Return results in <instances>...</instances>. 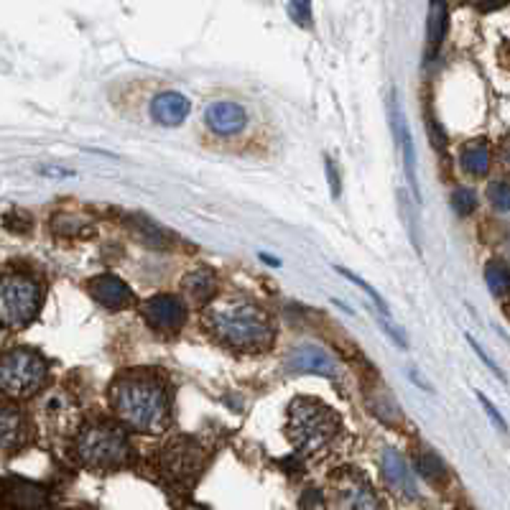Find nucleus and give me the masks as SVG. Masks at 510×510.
<instances>
[{"label":"nucleus","instance_id":"1","mask_svg":"<svg viewBox=\"0 0 510 510\" xmlns=\"http://www.w3.org/2000/svg\"><path fill=\"white\" fill-rule=\"evenodd\" d=\"M201 322L217 342L240 352H258L273 342V324L269 314L248 299L217 301L204 309Z\"/></svg>","mask_w":510,"mask_h":510},{"label":"nucleus","instance_id":"2","mask_svg":"<svg viewBox=\"0 0 510 510\" xmlns=\"http://www.w3.org/2000/svg\"><path fill=\"white\" fill-rule=\"evenodd\" d=\"M110 403L123 424L141 434H159L169 424V393L159 378L128 373L115 380Z\"/></svg>","mask_w":510,"mask_h":510},{"label":"nucleus","instance_id":"3","mask_svg":"<svg viewBox=\"0 0 510 510\" xmlns=\"http://www.w3.org/2000/svg\"><path fill=\"white\" fill-rule=\"evenodd\" d=\"M339 431V417L317 398H296L289 406L286 436L301 455H317L335 442Z\"/></svg>","mask_w":510,"mask_h":510},{"label":"nucleus","instance_id":"4","mask_svg":"<svg viewBox=\"0 0 510 510\" xmlns=\"http://www.w3.org/2000/svg\"><path fill=\"white\" fill-rule=\"evenodd\" d=\"M39 283L21 270L0 273V327H26L39 314Z\"/></svg>","mask_w":510,"mask_h":510},{"label":"nucleus","instance_id":"5","mask_svg":"<svg viewBox=\"0 0 510 510\" xmlns=\"http://www.w3.org/2000/svg\"><path fill=\"white\" fill-rule=\"evenodd\" d=\"M77 456L84 467L113 470L128 462V442L123 431L108 424H87L77 436Z\"/></svg>","mask_w":510,"mask_h":510},{"label":"nucleus","instance_id":"6","mask_svg":"<svg viewBox=\"0 0 510 510\" xmlns=\"http://www.w3.org/2000/svg\"><path fill=\"white\" fill-rule=\"evenodd\" d=\"M46 360L34 349H11L0 355V393L11 398H28L46 380Z\"/></svg>","mask_w":510,"mask_h":510},{"label":"nucleus","instance_id":"7","mask_svg":"<svg viewBox=\"0 0 510 510\" xmlns=\"http://www.w3.org/2000/svg\"><path fill=\"white\" fill-rule=\"evenodd\" d=\"M283 368L289 373H311V376L324 378L337 376L335 358L324 348L311 345V342H304V345H296L294 349H289V355L283 360Z\"/></svg>","mask_w":510,"mask_h":510},{"label":"nucleus","instance_id":"8","mask_svg":"<svg viewBox=\"0 0 510 510\" xmlns=\"http://www.w3.org/2000/svg\"><path fill=\"white\" fill-rule=\"evenodd\" d=\"M141 314H143V319H146L153 329H162V332H174V329H179V327L184 324V319H187L184 304H181L176 296L169 294L148 299L146 304L141 307Z\"/></svg>","mask_w":510,"mask_h":510},{"label":"nucleus","instance_id":"9","mask_svg":"<svg viewBox=\"0 0 510 510\" xmlns=\"http://www.w3.org/2000/svg\"><path fill=\"white\" fill-rule=\"evenodd\" d=\"M388 113H390V121H393V133L398 138V146H401L403 151V172H406V179H408V184H411L414 197L421 200V191H418V176H417V148H414V138H411V128H408V123H406V115L398 110L396 93H390Z\"/></svg>","mask_w":510,"mask_h":510},{"label":"nucleus","instance_id":"10","mask_svg":"<svg viewBox=\"0 0 510 510\" xmlns=\"http://www.w3.org/2000/svg\"><path fill=\"white\" fill-rule=\"evenodd\" d=\"M90 294L97 304H103L105 309H128L135 304V296L131 286L113 276V273H103L90 281Z\"/></svg>","mask_w":510,"mask_h":510},{"label":"nucleus","instance_id":"11","mask_svg":"<svg viewBox=\"0 0 510 510\" xmlns=\"http://www.w3.org/2000/svg\"><path fill=\"white\" fill-rule=\"evenodd\" d=\"M189 110H191V103L181 93H174V90H166V93H159L153 100H151V118L163 125V128H176L181 123L187 121Z\"/></svg>","mask_w":510,"mask_h":510},{"label":"nucleus","instance_id":"12","mask_svg":"<svg viewBox=\"0 0 510 510\" xmlns=\"http://www.w3.org/2000/svg\"><path fill=\"white\" fill-rule=\"evenodd\" d=\"M204 123L215 135H238L245 128V110L238 103H212L204 113Z\"/></svg>","mask_w":510,"mask_h":510},{"label":"nucleus","instance_id":"13","mask_svg":"<svg viewBox=\"0 0 510 510\" xmlns=\"http://www.w3.org/2000/svg\"><path fill=\"white\" fill-rule=\"evenodd\" d=\"M380 472H383V480L388 487L398 490L401 495L417 497V483L411 477V472L406 467L403 456L396 449H386L380 456Z\"/></svg>","mask_w":510,"mask_h":510},{"label":"nucleus","instance_id":"14","mask_svg":"<svg viewBox=\"0 0 510 510\" xmlns=\"http://www.w3.org/2000/svg\"><path fill=\"white\" fill-rule=\"evenodd\" d=\"M339 500H342V508L345 510H383V503L378 493L365 483L363 477H352L342 483L339 490Z\"/></svg>","mask_w":510,"mask_h":510},{"label":"nucleus","instance_id":"15","mask_svg":"<svg viewBox=\"0 0 510 510\" xmlns=\"http://www.w3.org/2000/svg\"><path fill=\"white\" fill-rule=\"evenodd\" d=\"M163 467L172 470L174 475H179V477L197 472V467H200V459H197V444L187 442V439L169 444V449H166V455H163Z\"/></svg>","mask_w":510,"mask_h":510},{"label":"nucleus","instance_id":"16","mask_svg":"<svg viewBox=\"0 0 510 510\" xmlns=\"http://www.w3.org/2000/svg\"><path fill=\"white\" fill-rule=\"evenodd\" d=\"M44 490L36 485L28 483H14L11 487L3 490V505L5 510H36L44 505Z\"/></svg>","mask_w":510,"mask_h":510},{"label":"nucleus","instance_id":"17","mask_svg":"<svg viewBox=\"0 0 510 510\" xmlns=\"http://www.w3.org/2000/svg\"><path fill=\"white\" fill-rule=\"evenodd\" d=\"M26 439V418L11 406H0V449H14Z\"/></svg>","mask_w":510,"mask_h":510},{"label":"nucleus","instance_id":"18","mask_svg":"<svg viewBox=\"0 0 510 510\" xmlns=\"http://www.w3.org/2000/svg\"><path fill=\"white\" fill-rule=\"evenodd\" d=\"M181 286H184V291H187V296L194 304H210L217 294V276L212 270L197 269L184 276Z\"/></svg>","mask_w":510,"mask_h":510},{"label":"nucleus","instance_id":"19","mask_svg":"<svg viewBox=\"0 0 510 510\" xmlns=\"http://www.w3.org/2000/svg\"><path fill=\"white\" fill-rule=\"evenodd\" d=\"M459 162H462V169L472 176H485L487 169H490V151H487V143L485 141H472L467 146L462 148L459 153Z\"/></svg>","mask_w":510,"mask_h":510},{"label":"nucleus","instance_id":"20","mask_svg":"<svg viewBox=\"0 0 510 510\" xmlns=\"http://www.w3.org/2000/svg\"><path fill=\"white\" fill-rule=\"evenodd\" d=\"M485 281H487V289L493 291V296L497 299H505L510 294V269L500 260H490L485 266Z\"/></svg>","mask_w":510,"mask_h":510},{"label":"nucleus","instance_id":"21","mask_svg":"<svg viewBox=\"0 0 510 510\" xmlns=\"http://www.w3.org/2000/svg\"><path fill=\"white\" fill-rule=\"evenodd\" d=\"M52 228H54L56 235H62V238H87V235H93L94 230L90 222H84L80 217H72V215H56L52 220Z\"/></svg>","mask_w":510,"mask_h":510},{"label":"nucleus","instance_id":"22","mask_svg":"<svg viewBox=\"0 0 510 510\" xmlns=\"http://www.w3.org/2000/svg\"><path fill=\"white\" fill-rule=\"evenodd\" d=\"M427 34H429L431 46L442 44L444 34H446V5H444V3H431L429 5V24H427Z\"/></svg>","mask_w":510,"mask_h":510},{"label":"nucleus","instance_id":"23","mask_svg":"<svg viewBox=\"0 0 510 510\" xmlns=\"http://www.w3.org/2000/svg\"><path fill=\"white\" fill-rule=\"evenodd\" d=\"M418 472H421L429 483H442L444 477H446V467H444L439 455H434V452H424V455L418 456Z\"/></svg>","mask_w":510,"mask_h":510},{"label":"nucleus","instance_id":"24","mask_svg":"<svg viewBox=\"0 0 510 510\" xmlns=\"http://www.w3.org/2000/svg\"><path fill=\"white\" fill-rule=\"evenodd\" d=\"M133 222H138V225H135V232H138V238L146 242V245H151V248H163V245H169V242H166V232L156 228V225H151L148 220L135 217Z\"/></svg>","mask_w":510,"mask_h":510},{"label":"nucleus","instance_id":"25","mask_svg":"<svg viewBox=\"0 0 510 510\" xmlns=\"http://www.w3.org/2000/svg\"><path fill=\"white\" fill-rule=\"evenodd\" d=\"M487 200H490V204L495 207L497 212H510V184L508 181H503V179L493 181V184L487 187Z\"/></svg>","mask_w":510,"mask_h":510},{"label":"nucleus","instance_id":"26","mask_svg":"<svg viewBox=\"0 0 510 510\" xmlns=\"http://www.w3.org/2000/svg\"><path fill=\"white\" fill-rule=\"evenodd\" d=\"M335 270H337V273H342V276H348L349 281L355 283V286H360L363 291H368V296L373 299V304H376L378 309L383 311V317H390V309H388V307H386V301L380 299V294H378V291H376V289H373V286H370V283L363 281V279H358V276H355V273H352V270H348V269H335Z\"/></svg>","mask_w":510,"mask_h":510},{"label":"nucleus","instance_id":"27","mask_svg":"<svg viewBox=\"0 0 510 510\" xmlns=\"http://www.w3.org/2000/svg\"><path fill=\"white\" fill-rule=\"evenodd\" d=\"M452 207L456 210V215H470L472 210H475V194H472L470 189L459 187L455 189V194H452Z\"/></svg>","mask_w":510,"mask_h":510},{"label":"nucleus","instance_id":"28","mask_svg":"<svg viewBox=\"0 0 510 510\" xmlns=\"http://www.w3.org/2000/svg\"><path fill=\"white\" fill-rule=\"evenodd\" d=\"M289 14L299 26H311V3H289Z\"/></svg>","mask_w":510,"mask_h":510},{"label":"nucleus","instance_id":"29","mask_svg":"<svg viewBox=\"0 0 510 510\" xmlns=\"http://www.w3.org/2000/svg\"><path fill=\"white\" fill-rule=\"evenodd\" d=\"M477 398H480V403H483L485 414H487V417H490V418H493V421H495L497 429H500V431H508V424H505V418L500 417V411H497L495 406L490 403V398H485L483 393H477Z\"/></svg>","mask_w":510,"mask_h":510},{"label":"nucleus","instance_id":"30","mask_svg":"<svg viewBox=\"0 0 510 510\" xmlns=\"http://www.w3.org/2000/svg\"><path fill=\"white\" fill-rule=\"evenodd\" d=\"M467 342H470L472 349H475V352H477V358H480V360H483V363L487 365V368H490V370H493V373H495L497 378H500V380H505V376H503V370H500V368H497V365L493 363V360H490V358H487V355H485V349L480 348V345H477V342H475V339H472L470 335H467Z\"/></svg>","mask_w":510,"mask_h":510},{"label":"nucleus","instance_id":"31","mask_svg":"<svg viewBox=\"0 0 510 510\" xmlns=\"http://www.w3.org/2000/svg\"><path fill=\"white\" fill-rule=\"evenodd\" d=\"M327 176H329V187H332V197H339V179H337V172H335V163L327 162Z\"/></svg>","mask_w":510,"mask_h":510},{"label":"nucleus","instance_id":"32","mask_svg":"<svg viewBox=\"0 0 510 510\" xmlns=\"http://www.w3.org/2000/svg\"><path fill=\"white\" fill-rule=\"evenodd\" d=\"M44 176H62V179H67V176H74V172H69V169H59V166H44L39 169Z\"/></svg>","mask_w":510,"mask_h":510},{"label":"nucleus","instance_id":"33","mask_svg":"<svg viewBox=\"0 0 510 510\" xmlns=\"http://www.w3.org/2000/svg\"><path fill=\"white\" fill-rule=\"evenodd\" d=\"M260 258H263V260H269V266H281V260H276V258H270V255H266V253H260Z\"/></svg>","mask_w":510,"mask_h":510},{"label":"nucleus","instance_id":"34","mask_svg":"<svg viewBox=\"0 0 510 510\" xmlns=\"http://www.w3.org/2000/svg\"><path fill=\"white\" fill-rule=\"evenodd\" d=\"M503 159L510 163V141H505V143H503Z\"/></svg>","mask_w":510,"mask_h":510}]
</instances>
